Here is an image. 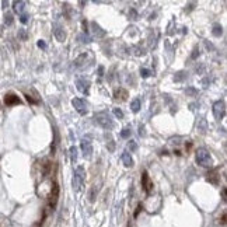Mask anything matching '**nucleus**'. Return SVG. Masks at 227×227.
Returning a JSON list of instances; mask_svg holds the SVG:
<instances>
[{"label":"nucleus","mask_w":227,"mask_h":227,"mask_svg":"<svg viewBox=\"0 0 227 227\" xmlns=\"http://www.w3.org/2000/svg\"><path fill=\"white\" fill-rule=\"evenodd\" d=\"M4 24H6V25H11L13 24V14H11V13H7V14L4 15Z\"/></svg>","instance_id":"nucleus-22"},{"label":"nucleus","mask_w":227,"mask_h":227,"mask_svg":"<svg viewBox=\"0 0 227 227\" xmlns=\"http://www.w3.org/2000/svg\"><path fill=\"white\" fill-rule=\"evenodd\" d=\"M79 40H80V42H83V44H88V42H91L90 41V36L86 34V35H80L79 36Z\"/></svg>","instance_id":"nucleus-28"},{"label":"nucleus","mask_w":227,"mask_h":227,"mask_svg":"<svg viewBox=\"0 0 227 227\" xmlns=\"http://www.w3.org/2000/svg\"><path fill=\"white\" fill-rule=\"evenodd\" d=\"M198 56H199V48H198V46H195V48H194V52H192V55H191V58H192V59H196Z\"/></svg>","instance_id":"nucleus-29"},{"label":"nucleus","mask_w":227,"mask_h":227,"mask_svg":"<svg viewBox=\"0 0 227 227\" xmlns=\"http://www.w3.org/2000/svg\"><path fill=\"white\" fill-rule=\"evenodd\" d=\"M129 149H130V150H132V151H135V150H136V149H137V145L133 142V140H130V143H129Z\"/></svg>","instance_id":"nucleus-31"},{"label":"nucleus","mask_w":227,"mask_h":227,"mask_svg":"<svg viewBox=\"0 0 227 227\" xmlns=\"http://www.w3.org/2000/svg\"><path fill=\"white\" fill-rule=\"evenodd\" d=\"M18 38H20L21 41H27V38H28L27 31H25V30H20V31H18Z\"/></svg>","instance_id":"nucleus-23"},{"label":"nucleus","mask_w":227,"mask_h":227,"mask_svg":"<svg viewBox=\"0 0 227 227\" xmlns=\"http://www.w3.org/2000/svg\"><path fill=\"white\" fill-rule=\"evenodd\" d=\"M205 45H206V48H208V49H212V51L215 49V48H213V45L209 42V41H205Z\"/></svg>","instance_id":"nucleus-37"},{"label":"nucleus","mask_w":227,"mask_h":227,"mask_svg":"<svg viewBox=\"0 0 227 227\" xmlns=\"http://www.w3.org/2000/svg\"><path fill=\"white\" fill-rule=\"evenodd\" d=\"M114 98H115V100H119V101H125L128 98V91L122 87L116 88L115 93H114Z\"/></svg>","instance_id":"nucleus-12"},{"label":"nucleus","mask_w":227,"mask_h":227,"mask_svg":"<svg viewBox=\"0 0 227 227\" xmlns=\"http://www.w3.org/2000/svg\"><path fill=\"white\" fill-rule=\"evenodd\" d=\"M129 136H130V129H129V128H125V129H122L121 137H124V139H128Z\"/></svg>","instance_id":"nucleus-25"},{"label":"nucleus","mask_w":227,"mask_h":227,"mask_svg":"<svg viewBox=\"0 0 227 227\" xmlns=\"http://www.w3.org/2000/svg\"><path fill=\"white\" fill-rule=\"evenodd\" d=\"M4 104L7 107H13V105H18V104H21V100L13 93H9L4 95Z\"/></svg>","instance_id":"nucleus-11"},{"label":"nucleus","mask_w":227,"mask_h":227,"mask_svg":"<svg viewBox=\"0 0 227 227\" xmlns=\"http://www.w3.org/2000/svg\"><path fill=\"white\" fill-rule=\"evenodd\" d=\"M69 153H70V160H72L73 163H76V160H77V149H76L74 146H72V147L69 149Z\"/></svg>","instance_id":"nucleus-20"},{"label":"nucleus","mask_w":227,"mask_h":227,"mask_svg":"<svg viewBox=\"0 0 227 227\" xmlns=\"http://www.w3.org/2000/svg\"><path fill=\"white\" fill-rule=\"evenodd\" d=\"M185 93H187L188 95H191V97H195V95L198 94V90L196 88H194V87H188L187 90H185Z\"/></svg>","instance_id":"nucleus-24"},{"label":"nucleus","mask_w":227,"mask_h":227,"mask_svg":"<svg viewBox=\"0 0 227 227\" xmlns=\"http://www.w3.org/2000/svg\"><path fill=\"white\" fill-rule=\"evenodd\" d=\"M2 6H4V7L9 6V2H2Z\"/></svg>","instance_id":"nucleus-41"},{"label":"nucleus","mask_w":227,"mask_h":227,"mask_svg":"<svg viewBox=\"0 0 227 227\" xmlns=\"http://www.w3.org/2000/svg\"><path fill=\"white\" fill-rule=\"evenodd\" d=\"M80 147H82L84 158H90L91 154H93V146H91V142L88 137H83L82 142H80Z\"/></svg>","instance_id":"nucleus-6"},{"label":"nucleus","mask_w":227,"mask_h":227,"mask_svg":"<svg viewBox=\"0 0 227 227\" xmlns=\"http://www.w3.org/2000/svg\"><path fill=\"white\" fill-rule=\"evenodd\" d=\"M84 178H86L84 167L79 166L77 168H76L74 175H73V179H72L73 189H74L76 192H80V189H82V187H83V182H84Z\"/></svg>","instance_id":"nucleus-2"},{"label":"nucleus","mask_w":227,"mask_h":227,"mask_svg":"<svg viewBox=\"0 0 227 227\" xmlns=\"http://www.w3.org/2000/svg\"><path fill=\"white\" fill-rule=\"evenodd\" d=\"M97 192H98V188L94 185V187L91 188L90 194H88V200H90V202H94V200H95V194H97Z\"/></svg>","instance_id":"nucleus-21"},{"label":"nucleus","mask_w":227,"mask_h":227,"mask_svg":"<svg viewBox=\"0 0 227 227\" xmlns=\"http://www.w3.org/2000/svg\"><path fill=\"white\" fill-rule=\"evenodd\" d=\"M140 74H142V77H149V76H151L153 73H151V70H149V69H140Z\"/></svg>","instance_id":"nucleus-27"},{"label":"nucleus","mask_w":227,"mask_h":227,"mask_svg":"<svg viewBox=\"0 0 227 227\" xmlns=\"http://www.w3.org/2000/svg\"><path fill=\"white\" fill-rule=\"evenodd\" d=\"M13 9H14L15 13H18V14H23V11H24V9H25V2H23V0L14 2V3H13Z\"/></svg>","instance_id":"nucleus-15"},{"label":"nucleus","mask_w":227,"mask_h":227,"mask_svg":"<svg viewBox=\"0 0 227 227\" xmlns=\"http://www.w3.org/2000/svg\"><path fill=\"white\" fill-rule=\"evenodd\" d=\"M28 18H30V17H28V14H21V17H20V21H21L23 24H27V23H28Z\"/></svg>","instance_id":"nucleus-30"},{"label":"nucleus","mask_w":227,"mask_h":227,"mask_svg":"<svg viewBox=\"0 0 227 227\" xmlns=\"http://www.w3.org/2000/svg\"><path fill=\"white\" fill-rule=\"evenodd\" d=\"M114 115H115L116 118L122 119V118H124V112H122L121 108H114Z\"/></svg>","instance_id":"nucleus-26"},{"label":"nucleus","mask_w":227,"mask_h":227,"mask_svg":"<svg viewBox=\"0 0 227 227\" xmlns=\"http://www.w3.org/2000/svg\"><path fill=\"white\" fill-rule=\"evenodd\" d=\"M36 45H38V48H41V49H45V48H46V44L42 40L38 41V42H36Z\"/></svg>","instance_id":"nucleus-32"},{"label":"nucleus","mask_w":227,"mask_h":227,"mask_svg":"<svg viewBox=\"0 0 227 227\" xmlns=\"http://www.w3.org/2000/svg\"><path fill=\"white\" fill-rule=\"evenodd\" d=\"M76 86H77V90H79L80 93L86 94V95L90 93V82H88V80L79 79L77 82H76Z\"/></svg>","instance_id":"nucleus-10"},{"label":"nucleus","mask_w":227,"mask_h":227,"mask_svg":"<svg viewBox=\"0 0 227 227\" xmlns=\"http://www.w3.org/2000/svg\"><path fill=\"white\" fill-rule=\"evenodd\" d=\"M208 181L212 182V184H217L219 179H217V170H213L208 174Z\"/></svg>","instance_id":"nucleus-17"},{"label":"nucleus","mask_w":227,"mask_h":227,"mask_svg":"<svg viewBox=\"0 0 227 227\" xmlns=\"http://www.w3.org/2000/svg\"><path fill=\"white\" fill-rule=\"evenodd\" d=\"M212 34H213L215 36H220L221 34H223V27H221L220 24H215V25H213Z\"/></svg>","instance_id":"nucleus-19"},{"label":"nucleus","mask_w":227,"mask_h":227,"mask_svg":"<svg viewBox=\"0 0 227 227\" xmlns=\"http://www.w3.org/2000/svg\"><path fill=\"white\" fill-rule=\"evenodd\" d=\"M72 105L74 107V109L79 112L80 115H86V114H87V105H86V103L82 98H73Z\"/></svg>","instance_id":"nucleus-8"},{"label":"nucleus","mask_w":227,"mask_h":227,"mask_svg":"<svg viewBox=\"0 0 227 227\" xmlns=\"http://www.w3.org/2000/svg\"><path fill=\"white\" fill-rule=\"evenodd\" d=\"M213 115L217 121H221L224 118V115H226V104H224V101L220 100L213 104Z\"/></svg>","instance_id":"nucleus-5"},{"label":"nucleus","mask_w":227,"mask_h":227,"mask_svg":"<svg viewBox=\"0 0 227 227\" xmlns=\"http://www.w3.org/2000/svg\"><path fill=\"white\" fill-rule=\"evenodd\" d=\"M221 196H223V200H226V188L221 189Z\"/></svg>","instance_id":"nucleus-39"},{"label":"nucleus","mask_w":227,"mask_h":227,"mask_svg":"<svg viewBox=\"0 0 227 227\" xmlns=\"http://www.w3.org/2000/svg\"><path fill=\"white\" fill-rule=\"evenodd\" d=\"M143 209V206L142 205H137V208H136V212H135V217H137L139 216V213H140V210Z\"/></svg>","instance_id":"nucleus-34"},{"label":"nucleus","mask_w":227,"mask_h":227,"mask_svg":"<svg viewBox=\"0 0 227 227\" xmlns=\"http://www.w3.org/2000/svg\"><path fill=\"white\" fill-rule=\"evenodd\" d=\"M107 147H108L109 151H114V150H115V143L111 140V142H109V145H107Z\"/></svg>","instance_id":"nucleus-33"},{"label":"nucleus","mask_w":227,"mask_h":227,"mask_svg":"<svg viewBox=\"0 0 227 227\" xmlns=\"http://www.w3.org/2000/svg\"><path fill=\"white\" fill-rule=\"evenodd\" d=\"M142 187L147 195H150L151 192H153V182H151L147 171H143V174H142Z\"/></svg>","instance_id":"nucleus-7"},{"label":"nucleus","mask_w":227,"mask_h":227,"mask_svg":"<svg viewBox=\"0 0 227 227\" xmlns=\"http://www.w3.org/2000/svg\"><path fill=\"white\" fill-rule=\"evenodd\" d=\"M121 158H122V163H124L125 167H132L133 166V158L130 157V154L128 153V151H124V153H122Z\"/></svg>","instance_id":"nucleus-14"},{"label":"nucleus","mask_w":227,"mask_h":227,"mask_svg":"<svg viewBox=\"0 0 227 227\" xmlns=\"http://www.w3.org/2000/svg\"><path fill=\"white\" fill-rule=\"evenodd\" d=\"M58 198H59V185L58 182H52V188H51V192H49V208L52 210L55 209V206L58 203Z\"/></svg>","instance_id":"nucleus-4"},{"label":"nucleus","mask_w":227,"mask_h":227,"mask_svg":"<svg viewBox=\"0 0 227 227\" xmlns=\"http://www.w3.org/2000/svg\"><path fill=\"white\" fill-rule=\"evenodd\" d=\"M195 160H196V164H199L200 167L212 166V157H210L209 151L206 149H198L196 154H195Z\"/></svg>","instance_id":"nucleus-3"},{"label":"nucleus","mask_w":227,"mask_h":227,"mask_svg":"<svg viewBox=\"0 0 227 227\" xmlns=\"http://www.w3.org/2000/svg\"><path fill=\"white\" fill-rule=\"evenodd\" d=\"M93 122L95 125H98L100 128L105 129V130H111L112 128H114V122H112V119L109 118V115L107 114V112H98V114H94Z\"/></svg>","instance_id":"nucleus-1"},{"label":"nucleus","mask_w":227,"mask_h":227,"mask_svg":"<svg viewBox=\"0 0 227 227\" xmlns=\"http://www.w3.org/2000/svg\"><path fill=\"white\" fill-rule=\"evenodd\" d=\"M27 97V101L28 103H31V104H38V100H32V98L30 97V95H25Z\"/></svg>","instance_id":"nucleus-36"},{"label":"nucleus","mask_w":227,"mask_h":227,"mask_svg":"<svg viewBox=\"0 0 227 227\" xmlns=\"http://www.w3.org/2000/svg\"><path fill=\"white\" fill-rule=\"evenodd\" d=\"M199 126L202 128V132H205V130H206V121H205V119H202V121H200Z\"/></svg>","instance_id":"nucleus-35"},{"label":"nucleus","mask_w":227,"mask_h":227,"mask_svg":"<svg viewBox=\"0 0 227 227\" xmlns=\"http://www.w3.org/2000/svg\"><path fill=\"white\" fill-rule=\"evenodd\" d=\"M187 77H188V72H184V70H181V72H177L175 74H174V82L181 83V82H184Z\"/></svg>","instance_id":"nucleus-16"},{"label":"nucleus","mask_w":227,"mask_h":227,"mask_svg":"<svg viewBox=\"0 0 227 227\" xmlns=\"http://www.w3.org/2000/svg\"><path fill=\"white\" fill-rule=\"evenodd\" d=\"M221 223H226V213H223V217H221Z\"/></svg>","instance_id":"nucleus-40"},{"label":"nucleus","mask_w":227,"mask_h":227,"mask_svg":"<svg viewBox=\"0 0 227 227\" xmlns=\"http://www.w3.org/2000/svg\"><path fill=\"white\" fill-rule=\"evenodd\" d=\"M91 28H93L94 36H97V38H103V36H105L107 32L100 27V25L97 24V23H91Z\"/></svg>","instance_id":"nucleus-13"},{"label":"nucleus","mask_w":227,"mask_h":227,"mask_svg":"<svg viewBox=\"0 0 227 227\" xmlns=\"http://www.w3.org/2000/svg\"><path fill=\"white\" fill-rule=\"evenodd\" d=\"M130 109H132V112H139V109H140V100L139 98H135L132 103H130Z\"/></svg>","instance_id":"nucleus-18"},{"label":"nucleus","mask_w":227,"mask_h":227,"mask_svg":"<svg viewBox=\"0 0 227 227\" xmlns=\"http://www.w3.org/2000/svg\"><path fill=\"white\" fill-rule=\"evenodd\" d=\"M52 30H53V35L56 36V40H58L59 42H63V41L66 40V32L63 31V28H62L61 24L55 23V24L52 25Z\"/></svg>","instance_id":"nucleus-9"},{"label":"nucleus","mask_w":227,"mask_h":227,"mask_svg":"<svg viewBox=\"0 0 227 227\" xmlns=\"http://www.w3.org/2000/svg\"><path fill=\"white\" fill-rule=\"evenodd\" d=\"M98 74H100V76H104V67H103V66L98 67Z\"/></svg>","instance_id":"nucleus-38"}]
</instances>
